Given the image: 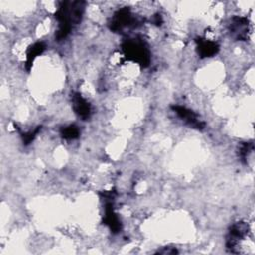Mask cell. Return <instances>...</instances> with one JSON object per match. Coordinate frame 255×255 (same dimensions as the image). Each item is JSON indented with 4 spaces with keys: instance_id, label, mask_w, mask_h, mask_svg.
I'll return each mask as SVG.
<instances>
[{
    "instance_id": "obj_1",
    "label": "cell",
    "mask_w": 255,
    "mask_h": 255,
    "mask_svg": "<svg viewBox=\"0 0 255 255\" xmlns=\"http://www.w3.org/2000/svg\"><path fill=\"white\" fill-rule=\"evenodd\" d=\"M124 51L130 60L140 64L141 66H147L149 63V52L146 46L137 40H129L124 45Z\"/></svg>"
},
{
    "instance_id": "obj_2",
    "label": "cell",
    "mask_w": 255,
    "mask_h": 255,
    "mask_svg": "<svg viewBox=\"0 0 255 255\" xmlns=\"http://www.w3.org/2000/svg\"><path fill=\"white\" fill-rule=\"evenodd\" d=\"M136 20L128 8L119 10L113 17L111 22V29L114 31H121L125 28L134 25Z\"/></svg>"
},
{
    "instance_id": "obj_3",
    "label": "cell",
    "mask_w": 255,
    "mask_h": 255,
    "mask_svg": "<svg viewBox=\"0 0 255 255\" xmlns=\"http://www.w3.org/2000/svg\"><path fill=\"white\" fill-rule=\"evenodd\" d=\"M172 109L174 110V112L177 114V116L184 121L188 126L197 128V129H201L204 128V124L203 122H201L197 115L194 114L191 110L186 109L185 107H181V106H174L172 107Z\"/></svg>"
},
{
    "instance_id": "obj_4",
    "label": "cell",
    "mask_w": 255,
    "mask_h": 255,
    "mask_svg": "<svg viewBox=\"0 0 255 255\" xmlns=\"http://www.w3.org/2000/svg\"><path fill=\"white\" fill-rule=\"evenodd\" d=\"M248 20L245 17H233L230 23V32L238 40H244L248 34Z\"/></svg>"
},
{
    "instance_id": "obj_5",
    "label": "cell",
    "mask_w": 255,
    "mask_h": 255,
    "mask_svg": "<svg viewBox=\"0 0 255 255\" xmlns=\"http://www.w3.org/2000/svg\"><path fill=\"white\" fill-rule=\"evenodd\" d=\"M73 108L75 113L83 120H87L91 115L90 104L79 93H76L73 96Z\"/></svg>"
},
{
    "instance_id": "obj_6",
    "label": "cell",
    "mask_w": 255,
    "mask_h": 255,
    "mask_svg": "<svg viewBox=\"0 0 255 255\" xmlns=\"http://www.w3.org/2000/svg\"><path fill=\"white\" fill-rule=\"evenodd\" d=\"M197 44V52L200 57L206 58V57H211L214 56L218 52V45L208 39H198L196 40Z\"/></svg>"
},
{
    "instance_id": "obj_7",
    "label": "cell",
    "mask_w": 255,
    "mask_h": 255,
    "mask_svg": "<svg viewBox=\"0 0 255 255\" xmlns=\"http://www.w3.org/2000/svg\"><path fill=\"white\" fill-rule=\"evenodd\" d=\"M45 48H46L45 45L43 43H41V42H38V43H36V44H34L33 46L30 47V49L27 52V65H28V68H30V66L32 65V63L36 59V57L43 53Z\"/></svg>"
},
{
    "instance_id": "obj_8",
    "label": "cell",
    "mask_w": 255,
    "mask_h": 255,
    "mask_svg": "<svg viewBox=\"0 0 255 255\" xmlns=\"http://www.w3.org/2000/svg\"><path fill=\"white\" fill-rule=\"evenodd\" d=\"M61 134L65 139H75L79 136V129L76 126H68L62 128Z\"/></svg>"
},
{
    "instance_id": "obj_9",
    "label": "cell",
    "mask_w": 255,
    "mask_h": 255,
    "mask_svg": "<svg viewBox=\"0 0 255 255\" xmlns=\"http://www.w3.org/2000/svg\"><path fill=\"white\" fill-rule=\"evenodd\" d=\"M252 149H253V143L252 142L243 143L239 148V156L241 157V159L245 160L247 158L248 154L252 151Z\"/></svg>"
}]
</instances>
